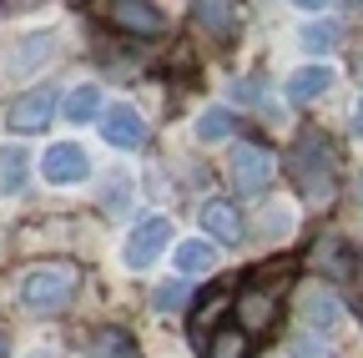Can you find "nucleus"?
<instances>
[{
    "instance_id": "1",
    "label": "nucleus",
    "mask_w": 363,
    "mask_h": 358,
    "mask_svg": "<svg viewBox=\"0 0 363 358\" xmlns=\"http://www.w3.org/2000/svg\"><path fill=\"white\" fill-rule=\"evenodd\" d=\"M16 298H21V308H30V313H61V308L76 298V267H66V262L26 267L21 283H16Z\"/></svg>"
},
{
    "instance_id": "2",
    "label": "nucleus",
    "mask_w": 363,
    "mask_h": 358,
    "mask_svg": "<svg viewBox=\"0 0 363 358\" xmlns=\"http://www.w3.org/2000/svg\"><path fill=\"white\" fill-rule=\"evenodd\" d=\"M293 177H298V187L313 197V202H323L333 192V177H338V157L328 147L323 131H303L298 147H293Z\"/></svg>"
},
{
    "instance_id": "3",
    "label": "nucleus",
    "mask_w": 363,
    "mask_h": 358,
    "mask_svg": "<svg viewBox=\"0 0 363 358\" xmlns=\"http://www.w3.org/2000/svg\"><path fill=\"white\" fill-rule=\"evenodd\" d=\"M172 247V217H142L121 242V262L131 273H147V267Z\"/></svg>"
},
{
    "instance_id": "4",
    "label": "nucleus",
    "mask_w": 363,
    "mask_h": 358,
    "mask_svg": "<svg viewBox=\"0 0 363 358\" xmlns=\"http://www.w3.org/2000/svg\"><path fill=\"white\" fill-rule=\"evenodd\" d=\"M51 56H56V30H26V35H16L11 40V51H6V81H26L30 71H40V66H51Z\"/></svg>"
},
{
    "instance_id": "5",
    "label": "nucleus",
    "mask_w": 363,
    "mask_h": 358,
    "mask_svg": "<svg viewBox=\"0 0 363 358\" xmlns=\"http://www.w3.org/2000/svg\"><path fill=\"white\" fill-rule=\"evenodd\" d=\"M66 96L56 91V86H30L26 96H16V106H11V131L16 137H35V131H45L51 126V116H56V106H61Z\"/></svg>"
},
{
    "instance_id": "6",
    "label": "nucleus",
    "mask_w": 363,
    "mask_h": 358,
    "mask_svg": "<svg viewBox=\"0 0 363 358\" xmlns=\"http://www.w3.org/2000/svg\"><path fill=\"white\" fill-rule=\"evenodd\" d=\"M40 177L51 187H81L86 177H91V157L81 142H56V147H45L40 157Z\"/></svg>"
},
{
    "instance_id": "7",
    "label": "nucleus",
    "mask_w": 363,
    "mask_h": 358,
    "mask_svg": "<svg viewBox=\"0 0 363 358\" xmlns=\"http://www.w3.org/2000/svg\"><path fill=\"white\" fill-rule=\"evenodd\" d=\"M227 172H233V187L252 197V192H262L272 182V152H262L252 142H238L233 157H227Z\"/></svg>"
},
{
    "instance_id": "8",
    "label": "nucleus",
    "mask_w": 363,
    "mask_h": 358,
    "mask_svg": "<svg viewBox=\"0 0 363 358\" xmlns=\"http://www.w3.org/2000/svg\"><path fill=\"white\" fill-rule=\"evenodd\" d=\"M101 137H106L116 152H142V147H147V121H142V111H136L131 101H116V106H106V116H101Z\"/></svg>"
},
{
    "instance_id": "9",
    "label": "nucleus",
    "mask_w": 363,
    "mask_h": 358,
    "mask_svg": "<svg viewBox=\"0 0 363 358\" xmlns=\"http://www.w3.org/2000/svg\"><path fill=\"white\" fill-rule=\"evenodd\" d=\"M333 86H338V66L308 61V66H298V71L288 76V101H293V106H308V101H318L323 91H333Z\"/></svg>"
},
{
    "instance_id": "10",
    "label": "nucleus",
    "mask_w": 363,
    "mask_h": 358,
    "mask_svg": "<svg viewBox=\"0 0 363 358\" xmlns=\"http://www.w3.org/2000/svg\"><path fill=\"white\" fill-rule=\"evenodd\" d=\"M298 318L313 328V333H333L348 313H343V303H338V293H323V288H308L303 298H298Z\"/></svg>"
},
{
    "instance_id": "11",
    "label": "nucleus",
    "mask_w": 363,
    "mask_h": 358,
    "mask_svg": "<svg viewBox=\"0 0 363 358\" xmlns=\"http://www.w3.org/2000/svg\"><path fill=\"white\" fill-rule=\"evenodd\" d=\"M202 228H207V237H217L222 247L242 242V217H238L233 202H222V197H207V202H202Z\"/></svg>"
},
{
    "instance_id": "12",
    "label": "nucleus",
    "mask_w": 363,
    "mask_h": 358,
    "mask_svg": "<svg viewBox=\"0 0 363 358\" xmlns=\"http://www.w3.org/2000/svg\"><path fill=\"white\" fill-rule=\"evenodd\" d=\"M30 182V157L16 142H0V197H21Z\"/></svg>"
},
{
    "instance_id": "13",
    "label": "nucleus",
    "mask_w": 363,
    "mask_h": 358,
    "mask_svg": "<svg viewBox=\"0 0 363 358\" xmlns=\"http://www.w3.org/2000/svg\"><path fill=\"white\" fill-rule=\"evenodd\" d=\"M61 111H66V121H96V116H106V106H101V86L96 81H81V86H71L66 91V101H61Z\"/></svg>"
},
{
    "instance_id": "14",
    "label": "nucleus",
    "mask_w": 363,
    "mask_h": 358,
    "mask_svg": "<svg viewBox=\"0 0 363 358\" xmlns=\"http://www.w3.org/2000/svg\"><path fill=\"white\" fill-rule=\"evenodd\" d=\"M172 262H177L182 278H197V273H212V267H217V247L207 237H187V242H177Z\"/></svg>"
},
{
    "instance_id": "15",
    "label": "nucleus",
    "mask_w": 363,
    "mask_h": 358,
    "mask_svg": "<svg viewBox=\"0 0 363 358\" xmlns=\"http://www.w3.org/2000/svg\"><path fill=\"white\" fill-rule=\"evenodd\" d=\"M111 21L126 26V30H142V35H162V30H167V16H162L157 6H131V0L111 6Z\"/></svg>"
},
{
    "instance_id": "16",
    "label": "nucleus",
    "mask_w": 363,
    "mask_h": 358,
    "mask_svg": "<svg viewBox=\"0 0 363 358\" xmlns=\"http://www.w3.org/2000/svg\"><path fill=\"white\" fill-rule=\"evenodd\" d=\"M233 131H238V121H233V111H227V106H207V111L197 116V142H202V147L227 142Z\"/></svg>"
},
{
    "instance_id": "17",
    "label": "nucleus",
    "mask_w": 363,
    "mask_h": 358,
    "mask_svg": "<svg viewBox=\"0 0 363 358\" xmlns=\"http://www.w3.org/2000/svg\"><path fill=\"white\" fill-rule=\"evenodd\" d=\"M267 318H272V298L267 293H242L238 298V323L252 333V328H267Z\"/></svg>"
},
{
    "instance_id": "18",
    "label": "nucleus",
    "mask_w": 363,
    "mask_h": 358,
    "mask_svg": "<svg viewBox=\"0 0 363 358\" xmlns=\"http://www.w3.org/2000/svg\"><path fill=\"white\" fill-rule=\"evenodd\" d=\"M187 303H192L187 278H172V283H162V288H157V298H152V308H157V313H182Z\"/></svg>"
},
{
    "instance_id": "19",
    "label": "nucleus",
    "mask_w": 363,
    "mask_h": 358,
    "mask_svg": "<svg viewBox=\"0 0 363 358\" xmlns=\"http://www.w3.org/2000/svg\"><path fill=\"white\" fill-rule=\"evenodd\" d=\"M197 11V21L212 30V35H233L238 30V11L233 6H192Z\"/></svg>"
},
{
    "instance_id": "20",
    "label": "nucleus",
    "mask_w": 363,
    "mask_h": 358,
    "mask_svg": "<svg viewBox=\"0 0 363 358\" xmlns=\"http://www.w3.org/2000/svg\"><path fill=\"white\" fill-rule=\"evenodd\" d=\"M293 222H298L293 207H267V222H262V233H257V237H262V242H283V237L293 233Z\"/></svg>"
},
{
    "instance_id": "21",
    "label": "nucleus",
    "mask_w": 363,
    "mask_h": 358,
    "mask_svg": "<svg viewBox=\"0 0 363 358\" xmlns=\"http://www.w3.org/2000/svg\"><path fill=\"white\" fill-rule=\"evenodd\" d=\"M233 96H238L242 106H262V76H242V81L233 86Z\"/></svg>"
},
{
    "instance_id": "22",
    "label": "nucleus",
    "mask_w": 363,
    "mask_h": 358,
    "mask_svg": "<svg viewBox=\"0 0 363 358\" xmlns=\"http://www.w3.org/2000/svg\"><path fill=\"white\" fill-rule=\"evenodd\" d=\"M298 40H303L308 51H323V46H333V26H303Z\"/></svg>"
},
{
    "instance_id": "23",
    "label": "nucleus",
    "mask_w": 363,
    "mask_h": 358,
    "mask_svg": "<svg viewBox=\"0 0 363 358\" xmlns=\"http://www.w3.org/2000/svg\"><path fill=\"white\" fill-rule=\"evenodd\" d=\"M126 192H131V177H126V172H116V177H111V192L101 197V202H106V212H121Z\"/></svg>"
},
{
    "instance_id": "24",
    "label": "nucleus",
    "mask_w": 363,
    "mask_h": 358,
    "mask_svg": "<svg viewBox=\"0 0 363 358\" xmlns=\"http://www.w3.org/2000/svg\"><path fill=\"white\" fill-rule=\"evenodd\" d=\"M293 358H328V348L318 343V338H298L293 343Z\"/></svg>"
},
{
    "instance_id": "25",
    "label": "nucleus",
    "mask_w": 363,
    "mask_h": 358,
    "mask_svg": "<svg viewBox=\"0 0 363 358\" xmlns=\"http://www.w3.org/2000/svg\"><path fill=\"white\" fill-rule=\"evenodd\" d=\"M238 353H242V338H238V333H227V338L212 348V358H238Z\"/></svg>"
},
{
    "instance_id": "26",
    "label": "nucleus",
    "mask_w": 363,
    "mask_h": 358,
    "mask_svg": "<svg viewBox=\"0 0 363 358\" xmlns=\"http://www.w3.org/2000/svg\"><path fill=\"white\" fill-rule=\"evenodd\" d=\"M353 131H363V96H358V111H353Z\"/></svg>"
},
{
    "instance_id": "27",
    "label": "nucleus",
    "mask_w": 363,
    "mask_h": 358,
    "mask_svg": "<svg viewBox=\"0 0 363 358\" xmlns=\"http://www.w3.org/2000/svg\"><path fill=\"white\" fill-rule=\"evenodd\" d=\"M26 358H56V353H45V348H30V353H26Z\"/></svg>"
},
{
    "instance_id": "28",
    "label": "nucleus",
    "mask_w": 363,
    "mask_h": 358,
    "mask_svg": "<svg viewBox=\"0 0 363 358\" xmlns=\"http://www.w3.org/2000/svg\"><path fill=\"white\" fill-rule=\"evenodd\" d=\"M0 358H6V338H0Z\"/></svg>"
}]
</instances>
